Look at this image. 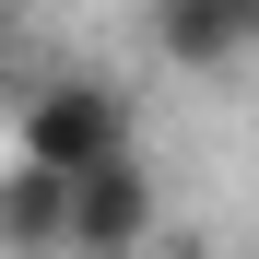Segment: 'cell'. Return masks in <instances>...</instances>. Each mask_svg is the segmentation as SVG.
I'll return each instance as SVG.
<instances>
[{"mask_svg":"<svg viewBox=\"0 0 259 259\" xmlns=\"http://www.w3.org/2000/svg\"><path fill=\"white\" fill-rule=\"evenodd\" d=\"M130 153V106L106 95L95 71L48 82V95H24V165H59V177H82V165Z\"/></svg>","mask_w":259,"mask_h":259,"instance_id":"cell-1","label":"cell"},{"mask_svg":"<svg viewBox=\"0 0 259 259\" xmlns=\"http://www.w3.org/2000/svg\"><path fill=\"white\" fill-rule=\"evenodd\" d=\"M142 236H153V165H142V153L82 165V177H71V236H59V247H82V259H130Z\"/></svg>","mask_w":259,"mask_h":259,"instance_id":"cell-2","label":"cell"},{"mask_svg":"<svg viewBox=\"0 0 259 259\" xmlns=\"http://www.w3.org/2000/svg\"><path fill=\"white\" fill-rule=\"evenodd\" d=\"M153 35L177 71H212V59H247L259 48V0H153Z\"/></svg>","mask_w":259,"mask_h":259,"instance_id":"cell-3","label":"cell"},{"mask_svg":"<svg viewBox=\"0 0 259 259\" xmlns=\"http://www.w3.org/2000/svg\"><path fill=\"white\" fill-rule=\"evenodd\" d=\"M71 236V177L59 165H12L0 177V247H59Z\"/></svg>","mask_w":259,"mask_h":259,"instance_id":"cell-4","label":"cell"}]
</instances>
